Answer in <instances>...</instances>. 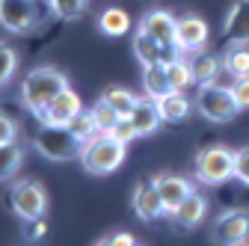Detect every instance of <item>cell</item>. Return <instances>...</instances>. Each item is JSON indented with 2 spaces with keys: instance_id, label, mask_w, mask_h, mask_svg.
<instances>
[{
  "instance_id": "3957f363",
  "label": "cell",
  "mask_w": 249,
  "mask_h": 246,
  "mask_svg": "<svg viewBox=\"0 0 249 246\" xmlns=\"http://www.w3.org/2000/svg\"><path fill=\"white\" fill-rule=\"evenodd\" d=\"M193 104L213 125H226V122H231L240 113V107L231 95V86H223V83H202Z\"/></svg>"
},
{
  "instance_id": "ac0fdd59",
  "label": "cell",
  "mask_w": 249,
  "mask_h": 246,
  "mask_svg": "<svg viewBox=\"0 0 249 246\" xmlns=\"http://www.w3.org/2000/svg\"><path fill=\"white\" fill-rule=\"evenodd\" d=\"M142 89L148 98H163L172 92V80H169V69L166 63H151V66H142Z\"/></svg>"
},
{
  "instance_id": "44dd1931",
  "label": "cell",
  "mask_w": 249,
  "mask_h": 246,
  "mask_svg": "<svg viewBox=\"0 0 249 246\" xmlns=\"http://www.w3.org/2000/svg\"><path fill=\"white\" fill-rule=\"evenodd\" d=\"M98 30H101L104 36H110V39L124 36L131 30V15L124 12V9H119V6H110V9H104L98 15Z\"/></svg>"
},
{
  "instance_id": "83f0119b",
  "label": "cell",
  "mask_w": 249,
  "mask_h": 246,
  "mask_svg": "<svg viewBox=\"0 0 249 246\" xmlns=\"http://www.w3.org/2000/svg\"><path fill=\"white\" fill-rule=\"evenodd\" d=\"M48 3L62 21H77L86 12V0H48Z\"/></svg>"
},
{
  "instance_id": "1f68e13d",
  "label": "cell",
  "mask_w": 249,
  "mask_h": 246,
  "mask_svg": "<svg viewBox=\"0 0 249 246\" xmlns=\"http://www.w3.org/2000/svg\"><path fill=\"white\" fill-rule=\"evenodd\" d=\"M110 134H113L119 142H124V145H128L131 140H137V128H134V122H131L128 116H122V119H119V125H116Z\"/></svg>"
},
{
  "instance_id": "7c38bea8",
  "label": "cell",
  "mask_w": 249,
  "mask_h": 246,
  "mask_svg": "<svg viewBox=\"0 0 249 246\" xmlns=\"http://www.w3.org/2000/svg\"><path fill=\"white\" fill-rule=\"evenodd\" d=\"M140 33L158 39L160 45H175V33H178V18H172L166 9H148L140 24H137ZM178 48V45H175Z\"/></svg>"
},
{
  "instance_id": "9a60e30c",
  "label": "cell",
  "mask_w": 249,
  "mask_h": 246,
  "mask_svg": "<svg viewBox=\"0 0 249 246\" xmlns=\"http://www.w3.org/2000/svg\"><path fill=\"white\" fill-rule=\"evenodd\" d=\"M223 33L229 45H249V0H234L231 3Z\"/></svg>"
},
{
  "instance_id": "d590c367",
  "label": "cell",
  "mask_w": 249,
  "mask_h": 246,
  "mask_svg": "<svg viewBox=\"0 0 249 246\" xmlns=\"http://www.w3.org/2000/svg\"><path fill=\"white\" fill-rule=\"evenodd\" d=\"M95 246H113V240H110V237H101V240H98Z\"/></svg>"
},
{
  "instance_id": "7a4b0ae2",
  "label": "cell",
  "mask_w": 249,
  "mask_h": 246,
  "mask_svg": "<svg viewBox=\"0 0 249 246\" xmlns=\"http://www.w3.org/2000/svg\"><path fill=\"white\" fill-rule=\"evenodd\" d=\"M77 160L92 175H110L124 163V142H119L113 134H95L80 145Z\"/></svg>"
},
{
  "instance_id": "e575fe53",
  "label": "cell",
  "mask_w": 249,
  "mask_h": 246,
  "mask_svg": "<svg viewBox=\"0 0 249 246\" xmlns=\"http://www.w3.org/2000/svg\"><path fill=\"white\" fill-rule=\"evenodd\" d=\"M110 240H113V246H134V237L128 231H116V234H110Z\"/></svg>"
},
{
  "instance_id": "9c48e42d",
  "label": "cell",
  "mask_w": 249,
  "mask_h": 246,
  "mask_svg": "<svg viewBox=\"0 0 249 246\" xmlns=\"http://www.w3.org/2000/svg\"><path fill=\"white\" fill-rule=\"evenodd\" d=\"M208 36H211V30H208V21H202L199 15H184L178 18V33H175V45L184 56H193L199 51H205L208 45Z\"/></svg>"
},
{
  "instance_id": "74e56055",
  "label": "cell",
  "mask_w": 249,
  "mask_h": 246,
  "mask_svg": "<svg viewBox=\"0 0 249 246\" xmlns=\"http://www.w3.org/2000/svg\"><path fill=\"white\" fill-rule=\"evenodd\" d=\"M240 246H249V243H240Z\"/></svg>"
},
{
  "instance_id": "d6986e66",
  "label": "cell",
  "mask_w": 249,
  "mask_h": 246,
  "mask_svg": "<svg viewBox=\"0 0 249 246\" xmlns=\"http://www.w3.org/2000/svg\"><path fill=\"white\" fill-rule=\"evenodd\" d=\"M190 66H193V74H196V83H199V86H202V83H216L220 71H226L223 59L213 56V53H205V51H199V53L190 56Z\"/></svg>"
},
{
  "instance_id": "d4e9b609",
  "label": "cell",
  "mask_w": 249,
  "mask_h": 246,
  "mask_svg": "<svg viewBox=\"0 0 249 246\" xmlns=\"http://www.w3.org/2000/svg\"><path fill=\"white\" fill-rule=\"evenodd\" d=\"M89 110H92V119H95V125H98V131H101V134H110V131L119 125V119H122V116H119V110H116V107H110L104 98H98Z\"/></svg>"
},
{
  "instance_id": "f546056e",
  "label": "cell",
  "mask_w": 249,
  "mask_h": 246,
  "mask_svg": "<svg viewBox=\"0 0 249 246\" xmlns=\"http://www.w3.org/2000/svg\"><path fill=\"white\" fill-rule=\"evenodd\" d=\"M234 178L249 187V145L234 151Z\"/></svg>"
},
{
  "instance_id": "ba28073f",
  "label": "cell",
  "mask_w": 249,
  "mask_h": 246,
  "mask_svg": "<svg viewBox=\"0 0 249 246\" xmlns=\"http://www.w3.org/2000/svg\"><path fill=\"white\" fill-rule=\"evenodd\" d=\"M0 21L9 33H33L39 27V12L33 6V0H0Z\"/></svg>"
},
{
  "instance_id": "e0dca14e",
  "label": "cell",
  "mask_w": 249,
  "mask_h": 246,
  "mask_svg": "<svg viewBox=\"0 0 249 246\" xmlns=\"http://www.w3.org/2000/svg\"><path fill=\"white\" fill-rule=\"evenodd\" d=\"M131 122H134V128H137V137H148V134H154L160 128V122H163V116H160V107H158V101L154 98H140V104L134 107V113L128 116Z\"/></svg>"
},
{
  "instance_id": "6da1fadb",
  "label": "cell",
  "mask_w": 249,
  "mask_h": 246,
  "mask_svg": "<svg viewBox=\"0 0 249 246\" xmlns=\"http://www.w3.org/2000/svg\"><path fill=\"white\" fill-rule=\"evenodd\" d=\"M62 89H69V77L62 74L59 69H53V66H39V69H33L21 80L18 101H21V107H27L30 113L39 119Z\"/></svg>"
},
{
  "instance_id": "5bb4252c",
  "label": "cell",
  "mask_w": 249,
  "mask_h": 246,
  "mask_svg": "<svg viewBox=\"0 0 249 246\" xmlns=\"http://www.w3.org/2000/svg\"><path fill=\"white\" fill-rule=\"evenodd\" d=\"M154 184H158V190H160V199H163V208H166V217H172L175 208L196 190L193 184H190V178H184V175H154Z\"/></svg>"
},
{
  "instance_id": "ffe728a7",
  "label": "cell",
  "mask_w": 249,
  "mask_h": 246,
  "mask_svg": "<svg viewBox=\"0 0 249 246\" xmlns=\"http://www.w3.org/2000/svg\"><path fill=\"white\" fill-rule=\"evenodd\" d=\"M158 107H160V116H163V122H184L187 116H190V107H196V104H193L190 98H187L184 92L172 89L169 95L158 98Z\"/></svg>"
},
{
  "instance_id": "603a6c76",
  "label": "cell",
  "mask_w": 249,
  "mask_h": 246,
  "mask_svg": "<svg viewBox=\"0 0 249 246\" xmlns=\"http://www.w3.org/2000/svg\"><path fill=\"white\" fill-rule=\"evenodd\" d=\"M223 66L231 77H246L249 74V45H229Z\"/></svg>"
},
{
  "instance_id": "4fadbf2b",
  "label": "cell",
  "mask_w": 249,
  "mask_h": 246,
  "mask_svg": "<svg viewBox=\"0 0 249 246\" xmlns=\"http://www.w3.org/2000/svg\"><path fill=\"white\" fill-rule=\"evenodd\" d=\"M184 56L175 45H160L158 39H151L145 33H140L137 30V36H134V59H140V66H151V63H172V59Z\"/></svg>"
},
{
  "instance_id": "d6a6232c",
  "label": "cell",
  "mask_w": 249,
  "mask_h": 246,
  "mask_svg": "<svg viewBox=\"0 0 249 246\" xmlns=\"http://www.w3.org/2000/svg\"><path fill=\"white\" fill-rule=\"evenodd\" d=\"M0 128H3V134H0V145H12L15 137H18V122H12V116L3 113V119H0Z\"/></svg>"
},
{
  "instance_id": "8fae6325",
  "label": "cell",
  "mask_w": 249,
  "mask_h": 246,
  "mask_svg": "<svg viewBox=\"0 0 249 246\" xmlns=\"http://www.w3.org/2000/svg\"><path fill=\"white\" fill-rule=\"evenodd\" d=\"M134 213L145 223L166 217V208H163V199H160V190L154 184V178H142L134 187Z\"/></svg>"
},
{
  "instance_id": "cb8c5ba5",
  "label": "cell",
  "mask_w": 249,
  "mask_h": 246,
  "mask_svg": "<svg viewBox=\"0 0 249 246\" xmlns=\"http://www.w3.org/2000/svg\"><path fill=\"white\" fill-rule=\"evenodd\" d=\"M110 107H116L119 110V116H131L134 113V107L140 104V98L134 95L131 89H124V86H110V89H104V95H101Z\"/></svg>"
},
{
  "instance_id": "7402d4cb",
  "label": "cell",
  "mask_w": 249,
  "mask_h": 246,
  "mask_svg": "<svg viewBox=\"0 0 249 246\" xmlns=\"http://www.w3.org/2000/svg\"><path fill=\"white\" fill-rule=\"evenodd\" d=\"M166 69H169L172 89H178V92H187V89L196 83V74H193V66H190V56H178V59H172Z\"/></svg>"
},
{
  "instance_id": "52a82bcc",
  "label": "cell",
  "mask_w": 249,
  "mask_h": 246,
  "mask_svg": "<svg viewBox=\"0 0 249 246\" xmlns=\"http://www.w3.org/2000/svg\"><path fill=\"white\" fill-rule=\"evenodd\" d=\"M249 237V213L243 208H229L211 223V243L213 246H240Z\"/></svg>"
},
{
  "instance_id": "4dcf8cb0",
  "label": "cell",
  "mask_w": 249,
  "mask_h": 246,
  "mask_svg": "<svg viewBox=\"0 0 249 246\" xmlns=\"http://www.w3.org/2000/svg\"><path fill=\"white\" fill-rule=\"evenodd\" d=\"M231 95H234V101H237L240 110H249V74H246V77H234Z\"/></svg>"
},
{
  "instance_id": "8992f818",
  "label": "cell",
  "mask_w": 249,
  "mask_h": 246,
  "mask_svg": "<svg viewBox=\"0 0 249 246\" xmlns=\"http://www.w3.org/2000/svg\"><path fill=\"white\" fill-rule=\"evenodd\" d=\"M9 202H12V211L27 223V220H39L45 217L48 211V190L42 187L39 181L27 178V181H18L12 193H9Z\"/></svg>"
},
{
  "instance_id": "277c9868",
  "label": "cell",
  "mask_w": 249,
  "mask_h": 246,
  "mask_svg": "<svg viewBox=\"0 0 249 246\" xmlns=\"http://www.w3.org/2000/svg\"><path fill=\"white\" fill-rule=\"evenodd\" d=\"M196 178L202 184H223L234 178V151L229 145H208L196 155Z\"/></svg>"
},
{
  "instance_id": "8d00e7d4",
  "label": "cell",
  "mask_w": 249,
  "mask_h": 246,
  "mask_svg": "<svg viewBox=\"0 0 249 246\" xmlns=\"http://www.w3.org/2000/svg\"><path fill=\"white\" fill-rule=\"evenodd\" d=\"M134 246H142V243H134Z\"/></svg>"
},
{
  "instance_id": "836d02e7",
  "label": "cell",
  "mask_w": 249,
  "mask_h": 246,
  "mask_svg": "<svg viewBox=\"0 0 249 246\" xmlns=\"http://www.w3.org/2000/svg\"><path fill=\"white\" fill-rule=\"evenodd\" d=\"M45 231H48V226H45V220H42V217H39V220H27V226H24V237H27L30 243L42 240V237H45Z\"/></svg>"
},
{
  "instance_id": "2e32d148",
  "label": "cell",
  "mask_w": 249,
  "mask_h": 246,
  "mask_svg": "<svg viewBox=\"0 0 249 246\" xmlns=\"http://www.w3.org/2000/svg\"><path fill=\"white\" fill-rule=\"evenodd\" d=\"M208 217V199L199 193V190H193L190 196H187L178 208H175V213H172V223L178 226V228H196V226H202V220Z\"/></svg>"
},
{
  "instance_id": "4316f807",
  "label": "cell",
  "mask_w": 249,
  "mask_h": 246,
  "mask_svg": "<svg viewBox=\"0 0 249 246\" xmlns=\"http://www.w3.org/2000/svg\"><path fill=\"white\" fill-rule=\"evenodd\" d=\"M21 160H24V151H21V145H0V175H3V181H12V175L18 172V166H21Z\"/></svg>"
},
{
  "instance_id": "30bf717a",
  "label": "cell",
  "mask_w": 249,
  "mask_h": 246,
  "mask_svg": "<svg viewBox=\"0 0 249 246\" xmlns=\"http://www.w3.org/2000/svg\"><path fill=\"white\" fill-rule=\"evenodd\" d=\"M80 110H83V101H80L77 92L69 86V89H62L59 95L48 104V110L39 116V122H42V125H53V128H66Z\"/></svg>"
},
{
  "instance_id": "f1b7e54d",
  "label": "cell",
  "mask_w": 249,
  "mask_h": 246,
  "mask_svg": "<svg viewBox=\"0 0 249 246\" xmlns=\"http://www.w3.org/2000/svg\"><path fill=\"white\" fill-rule=\"evenodd\" d=\"M15 69H18V53L9 45H3V48H0V86H9L12 83Z\"/></svg>"
},
{
  "instance_id": "484cf974",
  "label": "cell",
  "mask_w": 249,
  "mask_h": 246,
  "mask_svg": "<svg viewBox=\"0 0 249 246\" xmlns=\"http://www.w3.org/2000/svg\"><path fill=\"white\" fill-rule=\"evenodd\" d=\"M80 142H86V140H92V137H95V134H101L98 131V125H95V119H92V110H80L71 122H69V125H66Z\"/></svg>"
},
{
  "instance_id": "5b68a950",
  "label": "cell",
  "mask_w": 249,
  "mask_h": 246,
  "mask_svg": "<svg viewBox=\"0 0 249 246\" xmlns=\"http://www.w3.org/2000/svg\"><path fill=\"white\" fill-rule=\"evenodd\" d=\"M33 145L39 148V155H45L48 160H71L80 155V140L69 131V128H53V125H42L33 137Z\"/></svg>"
}]
</instances>
